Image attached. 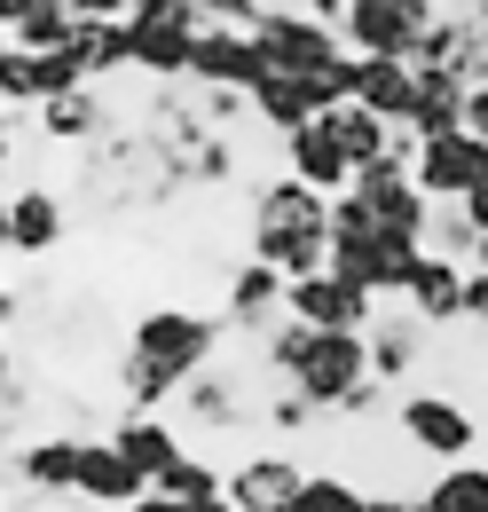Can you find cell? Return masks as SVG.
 Returning <instances> with one entry per match:
<instances>
[{"instance_id": "cell-22", "label": "cell", "mask_w": 488, "mask_h": 512, "mask_svg": "<svg viewBox=\"0 0 488 512\" xmlns=\"http://www.w3.org/2000/svg\"><path fill=\"white\" fill-rule=\"evenodd\" d=\"M465 284H473V268L465 260H441V253H426V268L410 276V316L426 323V331H449V323H465Z\"/></svg>"}, {"instance_id": "cell-35", "label": "cell", "mask_w": 488, "mask_h": 512, "mask_svg": "<svg viewBox=\"0 0 488 512\" xmlns=\"http://www.w3.org/2000/svg\"><path fill=\"white\" fill-rule=\"evenodd\" d=\"M363 512H418V497H410V489H394V481H386V489H370V505Z\"/></svg>"}, {"instance_id": "cell-9", "label": "cell", "mask_w": 488, "mask_h": 512, "mask_svg": "<svg viewBox=\"0 0 488 512\" xmlns=\"http://www.w3.org/2000/svg\"><path fill=\"white\" fill-rule=\"evenodd\" d=\"M71 87H95V71L79 56V40L71 48H0V95H8V111H40V103H56Z\"/></svg>"}, {"instance_id": "cell-24", "label": "cell", "mask_w": 488, "mask_h": 512, "mask_svg": "<svg viewBox=\"0 0 488 512\" xmlns=\"http://www.w3.org/2000/svg\"><path fill=\"white\" fill-rule=\"evenodd\" d=\"M426 339H433V331L410 316V308H402V323L378 316V323H370V379H378V386H410L418 355H426Z\"/></svg>"}, {"instance_id": "cell-33", "label": "cell", "mask_w": 488, "mask_h": 512, "mask_svg": "<svg viewBox=\"0 0 488 512\" xmlns=\"http://www.w3.org/2000/svg\"><path fill=\"white\" fill-rule=\"evenodd\" d=\"M87 24H119V16H134V0H71Z\"/></svg>"}, {"instance_id": "cell-4", "label": "cell", "mask_w": 488, "mask_h": 512, "mask_svg": "<svg viewBox=\"0 0 488 512\" xmlns=\"http://www.w3.org/2000/svg\"><path fill=\"white\" fill-rule=\"evenodd\" d=\"M394 434H402L410 457H426V465H465V457L481 449V418H473L457 394L418 386V394H402V402H394Z\"/></svg>"}, {"instance_id": "cell-20", "label": "cell", "mask_w": 488, "mask_h": 512, "mask_svg": "<svg viewBox=\"0 0 488 512\" xmlns=\"http://www.w3.org/2000/svg\"><path fill=\"white\" fill-rule=\"evenodd\" d=\"M410 64H433V71H457L465 87H481L488 79V24L473 8H449L441 24H433V40L410 56Z\"/></svg>"}, {"instance_id": "cell-17", "label": "cell", "mask_w": 488, "mask_h": 512, "mask_svg": "<svg viewBox=\"0 0 488 512\" xmlns=\"http://www.w3.org/2000/svg\"><path fill=\"white\" fill-rule=\"evenodd\" d=\"M79 497L95 512H134L150 497V481H142V465H134L111 434H87V449H79Z\"/></svg>"}, {"instance_id": "cell-30", "label": "cell", "mask_w": 488, "mask_h": 512, "mask_svg": "<svg viewBox=\"0 0 488 512\" xmlns=\"http://www.w3.org/2000/svg\"><path fill=\"white\" fill-rule=\"evenodd\" d=\"M363 505H370V489L347 481V473H307V489H300V512H363Z\"/></svg>"}, {"instance_id": "cell-12", "label": "cell", "mask_w": 488, "mask_h": 512, "mask_svg": "<svg viewBox=\"0 0 488 512\" xmlns=\"http://www.w3.org/2000/svg\"><path fill=\"white\" fill-rule=\"evenodd\" d=\"M260 79H268V56H260V32H252V24H205V32H197L189 87H237V95H252Z\"/></svg>"}, {"instance_id": "cell-19", "label": "cell", "mask_w": 488, "mask_h": 512, "mask_svg": "<svg viewBox=\"0 0 488 512\" xmlns=\"http://www.w3.org/2000/svg\"><path fill=\"white\" fill-rule=\"evenodd\" d=\"M40 134H48L56 150H95L103 134H119V111H111L103 87H71L56 103H40Z\"/></svg>"}, {"instance_id": "cell-15", "label": "cell", "mask_w": 488, "mask_h": 512, "mask_svg": "<svg viewBox=\"0 0 488 512\" xmlns=\"http://www.w3.org/2000/svg\"><path fill=\"white\" fill-rule=\"evenodd\" d=\"M284 174H300L307 190H323V197L355 190V158H347V142H339V127H331V111L307 119L300 134H284Z\"/></svg>"}, {"instance_id": "cell-23", "label": "cell", "mask_w": 488, "mask_h": 512, "mask_svg": "<svg viewBox=\"0 0 488 512\" xmlns=\"http://www.w3.org/2000/svg\"><path fill=\"white\" fill-rule=\"evenodd\" d=\"M355 103L378 111V119H394V127H410V119H418V64H410V56H363Z\"/></svg>"}, {"instance_id": "cell-5", "label": "cell", "mask_w": 488, "mask_h": 512, "mask_svg": "<svg viewBox=\"0 0 488 512\" xmlns=\"http://www.w3.org/2000/svg\"><path fill=\"white\" fill-rule=\"evenodd\" d=\"M260 379H268L260 355H252V363H213V371H197V379L182 386V418L205 426V434H237L252 418H268V394H276V386H260Z\"/></svg>"}, {"instance_id": "cell-29", "label": "cell", "mask_w": 488, "mask_h": 512, "mask_svg": "<svg viewBox=\"0 0 488 512\" xmlns=\"http://www.w3.org/2000/svg\"><path fill=\"white\" fill-rule=\"evenodd\" d=\"M158 489H166V497H182V505H205V497H221V489H229V473H221L213 457L182 449V457H174V465L158 473Z\"/></svg>"}, {"instance_id": "cell-14", "label": "cell", "mask_w": 488, "mask_h": 512, "mask_svg": "<svg viewBox=\"0 0 488 512\" xmlns=\"http://www.w3.org/2000/svg\"><path fill=\"white\" fill-rule=\"evenodd\" d=\"M300 489H307V465L292 449H252L229 465V497L244 512H300Z\"/></svg>"}, {"instance_id": "cell-32", "label": "cell", "mask_w": 488, "mask_h": 512, "mask_svg": "<svg viewBox=\"0 0 488 512\" xmlns=\"http://www.w3.org/2000/svg\"><path fill=\"white\" fill-rule=\"evenodd\" d=\"M197 8H205V24H260L268 0H197Z\"/></svg>"}, {"instance_id": "cell-28", "label": "cell", "mask_w": 488, "mask_h": 512, "mask_svg": "<svg viewBox=\"0 0 488 512\" xmlns=\"http://www.w3.org/2000/svg\"><path fill=\"white\" fill-rule=\"evenodd\" d=\"M426 253H441V260H481V221L465 213V197H441L433 205V229H426Z\"/></svg>"}, {"instance_id": "cell-8", "label": "cell", "mask_w": 488, "mask_h": 512, "mask_svg": "<svg viewBox=\"0 0 488 512\" xmlns=\"http://www.w3.org/2000/svg\"><path fill=\"white\" fill-rule=\"evenodd\" d=\"M441 16H449L441 0H355L339 16V32H347L355 56H418Z\"/></svg>"}, {"instance_id": "cell-18", "label": "cell", "mask_w": 488, "mask_h": 512, "mask_svg": "<svg viewBox=\"0 0 488 512\" xmlns=\"http://www.w3.org/2000/svg\"><path fill=\"white\" fill-rule=\"evenodd\" d=\"M355 190L370 197V213H378L386 229H402V237H426V229H433V197L418 190V174H410L402 158H386V166L355 174Z\"/></svg>"}, {"instance_id": "cell-36", "label": "cell", "mask_w": 488, "mask_h": 512, "mask_svg": "<svg viewBox=\"0 0 488 512\" xmlns=\"http://www.w3.org/2000/svg\"><path fill=\"white\" fill-rule=\"evenodd\" d=\"M465 127H473V134H481V142H488V79H481V87H473V103H465Z\"/></svg>"}, {"instance_id": "cell-41", "label": "cell", "mask_w": 488, "mask_h": 512, "mask_svg": "<svg viewBox=\"0 0 488 512\" xmlns=\"http://www.w3.org/2000/svg\"><path fill=\"white\" fill-rule=\"evenodd\" d=\"M465 8H473V16H481V24H488V0H465Z\"/></svg>"}, {"instance_id": "cell-31", "label": "cell", "mask_w": 488, "mask_h": 512, "mask_svg": "<svg viewBox=\"0 0 488 512\" xmlns=\"http://www.w3.org/2000/svg\"><path fill=\"white\" fill-rule=\"evenodd\" d=\"M126 24H150V32H205V8H197V0H134Z\"/></svg>"}, {"instance_id": "cell-39", "label": "cell", "mask_w": 488, "mask_h": 512, "mask_svg": "<svg viewBox=\"0 0 488 512\" xmlns=\"http://www.w3.org/2000/svg\"><path fill=\"white\" fill-rule=\"evenodd\" d=\"M465 213L481 221V237H488V190H473V197H465Z\"/></svg>"}, {"instance_id": "cell-10", "label": "cell", "mask_w": 488, "mask_h": 512, "mask_svg": "<svg viewBox=\"0 0 488 512\" xmlns=\"http://www.w3.org/2000/svg\"><path fill=\"white\" fill-rule=\"evenodd\" d=\"M71 229L63 197L48 182H8V205H0V253L8 260H48Z\"/></svg>"}, {"instance_id": "cell-42", "label": "cell", "mask_w": 488, "mask_h": 512, "mask_svg": "<svg viewBox=\"0 0 488 512\" xmlns=\"http://www.w3.org/2000/svg\"><path fill=\"white\" fill-rule=\"evenodd\" d=\"M268 8H276V0H268Z\"/></svg>"}, {"instance_id": "cell-2", "label": "cell", "mask_w": 488, "mask_h": 512, "mask_svg": "<svg viewBox=\"0 0 488 512\" xmlns=\"http://www.w3.org/2000/svg\"><path fill=\"white\" fill-rule=\"evenodd\" d=\"M221 347H229V316L221 308H142L126 323V355H142L150 371H166L174 386L213 371Z\"/></svg>"}, {"instance_id": "cell-6", "label": "cell", "mask_w": 488, "mask_h": 512, "mask_svg": "<svg viewBox=\"0 0 488 512\" xmlns=\"http://www.w3.org/2000/svg\"><path fill=\"white\" fill-rule=\"evenodd\" d=\"M260 56H268V71H331V64H347L355 48H347V32L339 24H323V16H307L300 0H276V8H260Z\"/></svg>"}, {"instance_id": "cell-38", "label": "cell", "mask_w": 488, "mask_h": 512, "mask_svg": "<svg viewBox=\"0 0 488 512\" xmlns=\"http://www.w3.org/2000/svg\"><path fill=\"white\" fill-rule=\"evenodd\" d=\"M134 512H189V505H182V497H166V489H150V497H142Z\"/></svg>"}, {"instance_id": "cell-11", "label": "cell", "mask_w": 488, "mask_h": 512, "mask_svg": "<svg viewBox=\"0 0 488 512\" xmlns=\"http://www.w3.org/2000/svg\"><path fill=\"white\" fill-rule=\"evenodd\" d=\"M418 190L441 205V197H473V190H488V142L473 127H457V134H426L418 142Z\"/></svg>"}, {"instance_id": "cell-40", "label": "cell", "mask_w": 488, "mask_h": 512, "mask_svg": "<svg viewBox=\"0 0 488 512\" xmlns=\"http://www.w3.org/2000/svg\"><path fill=\"white\" fill-rule=\"evenodd\" d=\"M24 8H32V0H0V32H8V24L24 16Z\"/></svg>"}, {"instance_id": "cell-13", "label": "cell", "mask_w": 488, "mask_h": 512, "mask_svg": "<svg viewBox=\"0 0 488 512\" xmlns=\"http://www.w3.org/2000/svg\"><path fill=\"white\" fill-rule=\"evenodd\" d=\"M292 316L315 323V331H370L378 323V292L355 284V276H339V268H323V276L292 284Z\"/></svg>"}, {"instance_id": "cell-1", "label": "cell", "mask_w": 488, "mask_h": 512, "mask_svg": "<svg viewBox=\"0 0 488 512\" xmlns=\"http://www.w3.org/2000/svg\"><path fill=\"white\" fill-rule=\"evenodd\" d=\"M244 221H252V229H244V253H260L268 268H284L292 284L331 268V197L307 190L300 174H268V182H252Z\"/></svg>"}, {"instance_id": "cell-16", "label": "cell", "mask_w": 488, "mask_h": 512, "mask_svg": "<svg viewBox=\"0 0 488 512\" xmlns=\"http://www.w3.org/2000/svg\"><path fill=\"white\" fill-rule=\"evenodd\" d=\"M79 449L87 434H32L8 449V473L24 497H79Z\"/></svg>"}, {"instance_id": "cell-3", "label": "cell", "mask_w": 488, "mask_h": 512, "mask_svg": "<svg viewBox=\"0 0 488 512\" xmlns=\"http://www.w3.org/2000/svg\"><path fill=\"white\" fill-rule=\"evenodd\" d=\"M284 386H300L307 402L331 418L355 386H370V331H315V323H300V355H292Z\"/></svg>"}, {"instance_id": "cell-37", "label": "cell", "mask_w": 488, "mask_h": 512, "mask_svg": "<svg viewBox=\"0 0 488 512\" xmlns=\"http://www.w3.org/2000/svg\"><path fill=\"white\" fill-rule=\"evenodd\" d=\"M307 16H323V24H339V16H347V8H355V0H300Z\"/></svg>"}, {"instance_id": "cell-7", "label": "cell", "mask_w": 488, "mask_h": 512, "mask_svg": "<svg viewBox=\"0 0 488 512\" xmlns=\"http://www.w3.org/2000/svg\"><path fill=\"white\" fill-rule=\"evenodd\" d=\"M221 316H229V339L260 347L276 323L292 316V276H284V268H268L260 253L229 260V276H221Z\"/></svg>"}, {"instance_id": "cell-34", "label": "cell", "mask_w": 488, "mask_h": 512, "mask_svg": "<svg viewBox=\"0 0 488 512\" xmlns=\"http://www.w3.org/2000/svg\"><path fill=\"white\" fill-rule=\"evenodd\" d=\"M465 323L488 331V268H473V284H465Z\"/></svg>"}, {"instance_id": "cell-27", "label": "cell", "mask_w": 488, "mask_h": 512, "mask_svg": "<svg viewBox=\"0 0 488 512\" xmlns=\"http://www.w3.org/2000/svg\"><path fill=\"white\" fill-rule=\"evenodd\" d=\"M79 32H87V16H79L71 0H32V8L8 24V40H16V48H71Z\"/></svg>"}, {"instance_id": "cell-25", "label": "cell", "mask_w": 488, "mask_h": 512, "mask_svg": "<svg viewBox=\"0 0 488 512\" xmlns=\"http://www.w3.org/2000/svg\"><path fill=\"white\" fill-rule=\"evenodd\" d=\"M111 442H119L126 457L142 465V481H150V489H158V473H166V465L182 457V434H174V426H166L158 410H119V426H111Z\"/></svg>"}, {"instance_id": "cell-26", "label": "cell", "mask_w": 488, "mask_h": 512, "mask_svg": "<svg viewBox=\"0 0 488 512\" xmlns=\"http://www.w3.org/2000/svg\"><path fill=\"white\" fill-rule=\"evenodd\" d=\"M418 512H488V457L433 465V481L418 489Z\"/></svg>"}, {"instance_id": "cell-21", "label": "cell", "mask_w": 488, "mask_h": 512, "mask_svg": "<svg viewBox=\"0 0 488 512\" xmlns=\"http://www.w3.org/2000/svg\"><path fill=\"white\" fill-rule=\"evenodd\" d=\"M307 119H323V87L307 79V71H268L260 87H252V127L260 134H300Z\"/></svg>"}]
</instances>
